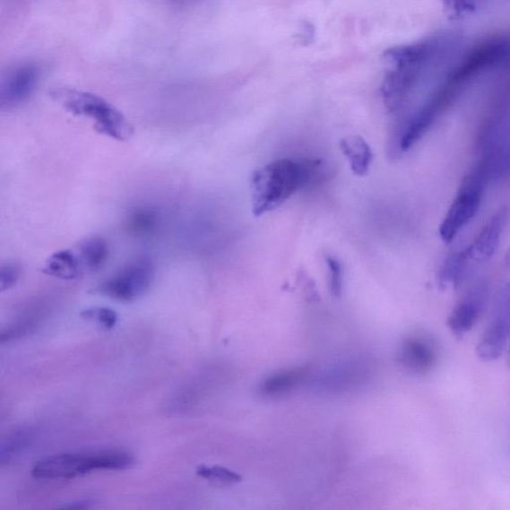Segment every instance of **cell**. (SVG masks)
Wrapping results in <instances>:
<instances>
[{"mask_svg": "<svg viewBox=\"0 0 510 510\" xmlns=\"http://www.w3.org/2000/svg\"><path fill=\"white\" fill-rule=\"evenodd\" d=\"M438 359V350L432 337L414 334L402 341L399 350V361L402 368L414 375L431 372Z\"/></svg>", "mask_w": 510, "mask_h": 510, "instance_id": "cell-8", "label": "cell"}, {"mask_svg": "<svg viewBox=\"0 0 510 510\" xmlns=\"http://www.w3.org/2000/svg\"><path fill=\"white\" fill-rule=\"evenodd\" d=\"M22 267L16 262H6L0 268V288L3 291L10 290L19 282Z\"/></svg>", "mask_w": 510, "mask_h": 510, "instance_id": "cell-21", "label": "cell"}, {"mask_svg": "<svg viewBox=\"0 0 510 510\" xmlns=\"http://www.w3.org/2000/svg\"><path fill=\"white\" fill-rule=\"evenodd\" d=\"M490 176L487 166L480 162L463 178L460 190L440 226V237L445 244H451L476 217Z\"/></svg>", "mask_w": 510, "mask_h": 510, "instance_id": "cell-4", "label": "cell"}, {"mask_svg": "<svg viewBox=\"0 0 510 510\" xmlns=\"http://www.w3.org/2000/svg\"><path fill=\"white\" fill-rule=\"evenodd\" d=\"M471 262L469 248L464 247L456 250L445 259L440 274H438V283L443 289H454L460 285L467 273L469 264Z\"/></svg>", "mask_w": 510, "mask_h": 510, "instance_id": "cell-15", "label": "cell"}, {"mask_svg": "<svg viewBox=\"0 0 510 510\" xmlns=\"http://www.w3.org/2000/svg\"><path fill=\"white\" fill-rule=\"evenodd\" d=\"M487 298L486 285L480 284L465 293L462 298L455 304L447 319V326L454 336L463 337L477 325L485 310Z\"/></svg>", "mask_w": 510, "mask_h": 510, "instance_id": "cell-9", "label": "cell"}, {"mask_svg": "<svg viewBox=\"0 0 510 510\" xmlns=\"http://www.w3.org/2000/svg\"><path fill=\"white\" fill-rule=\"evenodd\" d=\"M33 435L30 429H20L4 438L0 445V462H10L30 444Z\"/></svg>", "mask_w": 510, "mask_h": 510, "instance_id": "cell-17", "label": "cell"}, {"mask_svg": "<svg viewBox=\"0 0 510 510\" xmlns=\"http://www.w3.org/2000/svg\"><path fill=\"white\" fill-rule=\"evenodd\" d=\"M506 259L507 266L510 268V248L508 249Z\"/></svg>", "mask_w": 510, "mask_h": 510, "instance_id": "cell-23", "label": "cell"}, {"mask_svg": "<svg viewBox=\"0 0 510 510\" xmlns=\"http://www.w3.org/2000/svg\"><path fill=\"white\" fill-rule=\"evenodd\" d=\"M134 462L135 458L123 451L60 454L35 463L31 476L47 480H73L95 471L127 470Z\"/></svg>", "mask_w": 510, "mask_h": 510, "instance_id": "cell-2", "label": "cell"}, {"mask_svg": "<svg viewBox=\"0 0 510 510\" xmlns=\"http://www.w3.org/2000/svg\"><path fill=\"white\" fill-rule=\"evenodd\" d=\"M77 255L84 271L96 272L108 261L110 249L107 241L101 237H91L78 245Z\"/></svg>", "mask_w": 510, "mask_h": 510, "instance_id": "cell-14", "label": "cell"}, {"mask_svg": "<svg viewBox=\"0 0 510 510\" xmlns=\"http://www.w3.org/2000/svg\"><path fill=\"white\" fill-rule=\"evenodd\" d=\"M40 79V67L32 61L17 62L8 67L0 82V106L16 108L30 99Z\"/></svg>", "mask_w": 510, "mask_h": 510, "instance_id": "cell-6", "label": "cell"}, {"mask_svg": "<svg viewBox=\"0 0 510 510\" xmlns=\"http://www.w3.org/2000/svg\"><path fill=\"white\" fill-rule=\"evenodd\" d=\"M317 160L280 159L259 169L252 178V210L255 217L280 208L319 171Z\"/></svg>", "mask_w": 510, "mask_h": 510, "instance_id": "cell-1", "label": "cell"}, {"mask_svg": "<svg viewBox=\"0 0 510 510\" xmlns=\"http://www.w3.org/2000/svg\"><path fill=\"white\" fill-rule=\"evenodd\" d=\"M155 267L148 258H138L102 282L97 292L115 300L128 302L144 295L153 284Z\"/></svg>", "mask_w": 510, "mask_h": 510, "instance_id": "cell-5", "label": "cell"}, {"mask_svg": "<svg viewBox=\"0 0 510 510\" xmlns=\"http://www.w3.org/2000/svg\"><path fill=\"white\" fill-rule=\"evenodd\" d=\"M339 145L356 176L363 177L369 172L373 151L364 138L358 135L348 136L340 141Z\"/></svg>", "mask_w": 510, "mask_h": 510, "instance_id": "cell-13", "label": "cell"}, {"mask_svg": "<svg viewBox=\"0 0 510 510\" xmlns=\"http://www.w3.org/2000/svg\"><path fill=\"white\" fill-rule=\"evenodd\" d=\"M82 316L86 320L97 321L105 329H112L118 321L117 313L107 307H94L84 310Z\"/></svg>", "mask_w": 510, "mask_h": 510, "instance_id": "cell-20", "label": "cell"}, {"mask_svg": "<svg viewBox=\"0 0 510 510\" xmlns=\"http://www.w3.org/2000/svg\"><path fill=\"white\" fill-rule=\"evenodd\" d=\"M510 339V283L501 291L488 324L480 339L477 353L483 361L497 359Z\"/></svg>", "mask_w": 510, "mask_h": 510, "instance_id": "cell-7", "label": "cell"}, {"mask_svg": "<svg viewBox=\"0 0 510 510\" xmlns=\"http://www.w3.org/2000/svg\"><path fill=\"white\" fill-rule=\"evenodd\" d=\"M443 3L450 11L459 15L471 13L476 8L472 0H443Z\"/></svg>", "mask_w": 510, "mask_h": 510, "instance_id": "cell-22", "label": "cell"}, {"mask_svg": "<svg viewBox=\"0 0 510 510\" xmlns=\"http://www.w3.org/2000/svg\"><path fill=\"white\" fill-rule=\"evenodd\" d=\"M83 267L78 255L71 249L53 254L44 265L42 272L61 281H75L82 275Z\"/></svg>", "mask_w": 510, "mask_h": 510, "instance_id": "cell-11", "label": "cell"}, {"mask_svg": "<svg viewBox=\"0 0 510 510\" xmlns=\"http://www.w3.org/2000/svg\"><path fill=\"white\" fill-rule=\"evenodd\" d=\"M507 362H508V365L510 366V349H509L508 355H507Z\"/></svg>", "mask_w": 510, "mask_h": 510, "instance_id": "cell-24", "label": "cell"}, {"mask_svg": "<svg viewBox=\"0 0 510 510\" xmlns=\"http://www.w3.org/2000/svg\"><path fill=\"white\" fill-rule=\"evenodd\" d=\"M51 97L67 112L92 120L95 130L106 137L124 142L133 136L127 118L100 96L73 88H56Z\"/></svg>", "mask_w": 510, "mask_h": 510, "instance_id": "cell-3", "label": "cell"}, {"mask_svg": "<svg viewBox=\"0 0 510 510\" xmlns=\"http://www.w3.org/2000/svg\"><path fill=\"white\" fill-rule=\"evenodd\" d=\"M307 374L308 370L304 367L276 372L262 382L259 390L264 396L280 397L297 388Z\"/></svg>", "mask_w": 510, "mask_h": 510, "instance_id": "cell-12", "label": "cell"}, {"mask_svg": "<svg viewBox=\"0 0 510 510\" xmlns=\"http://www.w3.org/2000/svg\"><path fill=\"white\" fill-rule=\"evenodd\" d=\"M325 263L328 268V282L330 292L338 298L341 297L343 283L342 265L338 259L333 255L325 256Z\"/></svg>", "mask_w": 510, "mask_h": 510, "instance_id": "cell-19", "label": "cell"}, {"mask_svg": "<svg viewBox=\"0 0 510 510\" xmlns=\"http://www.w3.org/2000/svg\"><path fill=\"white\" fill-rule=\"evenodd\" d=\"M508 211L501 208L482 228L480 234L468 246L471 261L485 263L495 255L506 225Z\"/></svg>", "mask_w": 510, "mask_h": 510, "instance_id": "cell-10", "label": "cell"}, {"mask_svg": "<svg viewBox=\"0 0 510 510\" xmlns=\"http://www.w3.org/2000/svg\"><path fill=\"white\" fill-rule=\"evenodd\" d=\"M196 474L204 480L229 483V485L243 480V477H241L239 473L227 468L220 467V465H213V467L200 465V467L196 469Z\"/></svg>", "mask_w": 510, "mask_h": 510, "instance_id": "cell-18", "label": "cell"}, {"mask_svg": "<svg viewBox=\"0 0 510 510\" xmlns=\"http://www.w3.org/2000/svg\"><path fill=\"white\" fill-rule=\"evenodd\" d=\"M159 221V214L153 208L139 207L129 212L126 229L132 236L147 237L154 234Z\"/></svg>", "mask_w": 510, "mask_h": 510, "instance_id": "cell-16", "label": "cell"}]
</instances>
